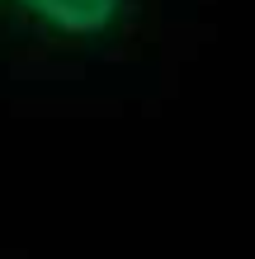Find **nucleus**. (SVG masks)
I'll return each mask as SVG.
<instances>
[{
	"instance_id": "obj_1",
	"label": "nucleus",
	"mask_w": 255,
	"mask_h": 259,
	"mask_svg": "<svg viewBox=\"0 0 255 259\" xmlns=\"http://www.w3.org/2000/svg\"><path fill=\"white\" fill-rule=\"evenodd\" d=\"M48 38L99 42L128 19V0H14Z\"/></svg>"
}]
</instances>
